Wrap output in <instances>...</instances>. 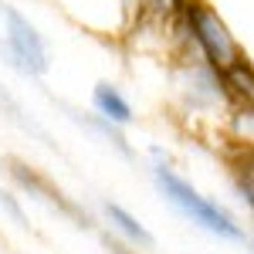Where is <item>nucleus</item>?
Instances as JSON below:
<instances>
[{
  "mask_svg": "<svg viewBox=\"0 0 254 254\" xmlns=\"http://www.w3.org/2000/svg\"><path fill=\"white\" fill-rule=\"evenodd\" d=\"M180 17L187 24V34H190L193 44L200 48V58L207 61V64H214L220 75H224L227 68H234L237 61H244L241 44L234 41L231 27L220 20V14H217L210 3H203V0H187Z\"/></svg>",
  "mask_w": 254,
  "mask_h": 254,
  "instance_id": "obj_1",
  "label": "nucleus"
},
{
  "mask_svg": "<svg viewBox=\"0 0 254 254\" xmlns=\"http://www.w3.org/2000/svg\"><path fill=\"white\" fill-rule=\"evenodd\" d=\"M153 176H156V187L166 193V200L173 203L176 210H183L193 224H200L203 231H210V234H217V237H227V241H241V237H244V231H241V224H237L234 217L227 214L220 203L207 200L203 193H196L183 176H176L173 170H166V166H156Z\"/></svg>",
  "mask_w": 254,
  "mask_h": 254,
  "instance_id": "obj_2",
  "label": "nucleus"
},
{
  "mask_svg": "<svg viewBox=\"0 0 254 254\" xmlns=\"http://www.w3.org/2000/svg\"><path fill=\"white\" fill-rule=\"evenodd\" d=\"M0 55L24 75L48 71V48H44L41 34L10 3H0Z\"/></svg>",
  "mask_w": 254,
  "mask_h": 254,
  "instance_id": "obj_3",
  "label": "nucleus"
},
{
  "mask_svg": "<svg viewBox=\"0 0 254 254\" xmlns=\"http://www.w3.org/2000/svg\"><path fill=\"white\" fill-rule=\"evenodd\" d=\"M92 102H95L98 116H105L109 122H116V126H129L132 122V105L126 102V98L119 95L116 88L109 85V81H98L95 92H92Z\"/></svg>",
  "mask_w": 254,
  "mask_h": 254,
  "instance_id": "obj_4",
  "label": "nucleus"
},
{
  "mask_svg": "<svg viewBox=\"0 0 254 254\" xmlns=\"http://www.w3.org/2000/svg\"><path fill=\"white\" fill-rule=\"evenodd\" d=\"M105 217H109V220H112L129 241H136V244H142V248H153V244H156V237L149 234V231H146V227H142L126 207H119V203H105Z\"/></svg>",
  "mask_w": 254,
  "mask_h": 254,
  "instance_id": "obj_5",
  "label": "nucleus"
},
{
  "mask_svg": "<svg viewBox=\"0 0 254 254\" xmlns=\"http://www.w3.org/2000/svg\"><path fill=\"white\" fill-rule=\"evenodd\" d=\"M224 85L231 88L234 98H241L244 105L254 109V68L248 61H237L234 68H227V71H224Z\"/></svg>",
  "mask_w": 254,
  "mask_h": 254,
  "instance_id": "obj_6",
  "label": "nucleus"
},
{
  "mask_svg": "<svg viewBox=\"0 0 254 254\" xmlns=\"http://www.w3.org/2000/svg\"><path fill=\"white\" fill-rule=\"evenodd\" d=\"M183 3H187V0H142L139 7H146V10L159 20H170V17H180V14H183Z\"/></svg>",
  "mask_w": 254,
  "mask_h": 254,
  "instance_id": "obj_7",
  "label": "nucleus"
},
{
  "mask_svg": "<svg viewBox=\"0 0 254 254\" xmlns=\"http://www.w3.org/2000/svg\"><path fill=\"white\" fill-rule=\"evenodd\" d=\"M0 203H3V207H7V210L14 214V220H17V224H24V210L17 207V200H14L10 193H3V190H0Z\"/></svg>",
  "mask_w": 254,
  "mask_h": 254,
  "instance_id": "obj_8",
  "label": "nucleus"
},
{
  "mask_svg": "<svg viewBox=\"0 0 254 254\" xmlns=\"http://www.w3.org/2000/svg\"><path fill=\"white\" fill-rule=\"evenodd\" d=\"M136 3H142V0H126V7H136Z\"/></svg>",
  "mask_w": 254,
  "mask_h": 254,
  "instance_id": "obj_9",
  "label": "nucleus"
}]
</instances>
